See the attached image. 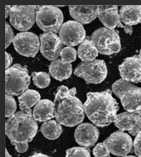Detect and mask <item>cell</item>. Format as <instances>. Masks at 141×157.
Masks as SVG:
<instances>
[{
  "instance_id": "cell-1",
  "label": "cell",
  "mask_w": 141,
  "mask_h": 157,
  "mask_svg": "<svg viewBox=\"0 0 141 157\" xmlns=\"http://www.w3.org/2000/svg\"><path fill=\"white\" fill-rule=\"evenodd\" d=\"M83 107L89 119L98 127H105L114 122L119 105L109 89L102 92H89Z\"/></svg>"
},
{
  "instance_id": "cell-2",
  "label": "cell",
  "mask_w": 141,
  "mask_h": 157,
  "mask_svg": "<svg viewBox=\"0 0 141 157\" xmlns=\"http://www.w3.org/2000/svg\"><path fill=\"white\" fill-rule=\"evenodd\" d=\"M76 94V88L69 89L64 86L58 88L54 102V117L60 124L73 127L84 121V107Z\"/></svg>"
},
{
  "instance_id": "cell-3",
  "label": "cell",
  "mask_w": 141,
  "mask_h": 157,
  "mask_svg": "<svg viewBox=\"0 0 141 157\" xmlns=\"http://www.w3.org/2000/svg\"><path fill=\"white\" fill-rule=\"evenodd\" d=\"M38 131V125L31 109L18 111L5 123V132L14 146L32 141Z\"/></svg>"
},
{
  "instance_id": "cell-4",
  "label": "cell",
  "mask_w": 141,
  "mask_h": 157,
  "mask_svg": "<svg viewBox=\"0 0 141 157\" xmlns=\"http://www.w3.org/2000/svg\"><path fill=\"white\" fill-rule=\"evenodd\" d=\"M112 89L128 113L141 111V88L120 78L113 84Z\"/></svg>"
},
{
  "instance_id": "cell-5",
  "label": "cell",
  "mask_w": 141,
  "mask_h": 157,
  "mask_svg": "<svg viewBox=\"0 0 141 157\" xmlns=\"http://www.w3.org/2000/svg\"><path fill=\"white\" fill-rule=\"evenodd\" d=\"M5 91L10 96L22 94L28 89L31 76L28 74L26 66L15 64L5 71Z\"/></svg>"
},
{
  "instance_id": "cell-6",
  "label": "cell",
  "mask_w": 141,
  "mask_h": 157,
  "mask_svg": "<svg viewBox=\"0 0 141 157\" xmlns=\"http://www.w3.org/2000/svg\"><path fill=\"white\" fill-rule=\"evenodd\" d=\"M119 33L117 30L102 27L93 33L90 40L99 53L111 55L119 53L121 49Z\"/></svg>"
},
{
  "instance_id": "cell-7",
  "label": "cell",
  "mask_w": 141,
  "mask_h": 157,
  "mask_svg": "<svg viewBox=\"0 0 141 157\" xmlns=\"http://www.w3.org/2000/svg\"><path fill=\"white\" fill-rule=\"evenodd\" d=\"M36 21L43 31L56 34L63 21V15L59 8L50 5L40 6L36 11Z\"/></svg>"
},
{
  "instance_id": "cell-8",
  "label": "cell",
  "mask_w": 141,
  "mask_h": 157,
  "mask_svg": "<svg viewBox=\"0 0 141 157\" xmlns=\"http://www.w3.org/2000/svg\"><path fill=\"white\" fill-rule=\"evenodd\" d=\"M74 74L84 78L87 84H97L105 80L107 75V68L105 61L101 59L82 62L75 68Z\"/></svg>"
},
{
  "instance_id": "cell-9",
  "label": "cell",
  "mask_w": 141,
  "mask_h": 157,
  "mask_svg": "<svg viewBox=\"0 0 141 157\" xmlns=\"http://www.w3.org/2000/svg\"><path fill=\"white\" fill-rule=\"evenodd\" d=\"M36 11L33 6L14 5L11 7L10 22L19 31H28L34 25Z\"/></svg>"
},
{
  "instance_id": "cell-10",
  "label": "cell",
  "mask_w": 141,
  "mask_h": 157,
  "mask_svg": "<svg viewBox=\"0 0 141 157\" xmlns=\"http://www.w3.org/2000/svg\"><path fill=\"white\" fill-rule=\"evenodd\" d=\"M59 35L62 43L68 47H75L85 40L86 32L78 21H69L60 27Z\"/></svg>"
},
{
  "instance_id": "cell-11",
  "label": "cell",
  "mask_w": 141,
  "mask_h": 157,
  "mask_svg": "<svg viewBox=\"0 0 141 157\" xmlns=\"http://www.w3.org/2000/svg\"><path fill=\"white\" fill-rule=\"evenodd\" d=\"M13 44L18 53L27 57H35L40 48L39 37L31 32L18 33L14 37Z\"/></svg>"
},
{
  "instance_id": "cell-12",
  "label": "cell",
  "mask_w": 141,
  "mask_h": 157,
  "mask_svg": "<svg viewBox=\"0 0 141 157\" xmlns=\"http://www.w3.org/2000/svg\"><path fill=\"white\" fill-rule=\"evenodd\" d=\"M103 143L111 153L118 157L126 156L131 153L133 148L131 136L121 131L113 132Z\"/></svg>"
},
{
  "instance_id": "cell-13",
  "label": "cell",
  "mask_w": 141,
  "mask_h": 157,
  "mask_svg": "<svg viewBox=\"0 0 141 157\" xmlns=\"http://www.w3.org/2000/svg\"><path fill=\"white\" fill-rule=\"evenodd\" d=\"M40 52L42 56L49 61L55 60L60 55L63 44L56 34L49 32L41 34Z\"/></svg>"
},
{
  "instance_id": "cell-14",
  "label": "cell",
  "mask_w": 141,
  "mask_h": 157,
  "mask_svg": "<svg viewBox=\"0 0 141 157\" xmlns=\"http://www.w3.org/2000/svg\"><path fill=\"white\" fill-rule=\"evenodd\" d=\"M114 124L121 132L127 131L132 136H136L141 131V111L117 115Z\"/></svg>"
},
{
  "instance_id": "cell-15",
  "label": "cell",
  "mask_w": 141,
  "mask_h": 157,
  "mask_svg": "<svg viewBox=\"0 0 141 157\" xmlns=\"http://www.w3.org/2000/svg\"><path fill=\"white\" fill-rule=\"evenodd\" d=\"M120 75L128 82H141V63L138 56L128 57L119 66Z\"/></svg>"
},
{
  "instance_id": "cell-16",
  "label": "cell",
  "mask_w": 141,
  "mask_h": 157,
  "mask_svg": "<svg viewBox=\"0 0 141 157\" xmlns=\"http://www.w3.org/2000/svg\"><path fill=\"white\" fill-rule=\"evenodd\" d=\"M99 136L98 128L88 123H82L75 129L74 139L78 145L82 147H91L97 143Z\"/></svg>"
},
{
  "instance_id": "cell-17",
  "label": "cell",
  "mask_w": 141,
  "mask_h": 157,
  "mask_svg": "<svg viewBox=\"0 0 141 157\" xmlns=\"http://www.w3.org/2000/svg\"><path fill=\"white\" fill-rule=\"evenodd\" d=\"M98 17L106 28L114 29L116 27L124 28L121 23L117 6H98Z\"/></svg>"
},
{
  "instance_id": "cell-18",
  "label": "cell",
  "mask_w": 141,
  "mask_h": 157,
  "mask_svg": "<svg viewBox=\"0 0 141 157\" xmlns=\"http://www.w3.org/2000/svg\"><path fill=\"white\" fill-rule=\"evenodd\" d=\"M70 16L80 24L91 23L98 17V6H69Z\"/></svg>"
},
{
  "instance_id": "cell-19",
  "label": "cell",
  "mask_w": 141,
  "mask_h": 157,
  "mask_svg": "<svg viewBox=\"0 0 141 157\" xmlns=\"http://www.w3.org/2000/svg\"><path fill=\"white\" fill-rule=\"evenodd\" d=\"M54 104L50 100H40L33 111V117L36 121L44 122L54 117Z\"/></svg>"
},
{
  "instance_id": "cell-20",
  "label": "cell",
  "mask_w": 141,
  "mask_h": 157,
  "mask_svg": "<svg viewBox=\"0 0 141 157\" xmlns=\"http://www.w3.org/2000/svg\"><path fill=\"white\" fill-rule=\"evenodd\" d=\"M120 21L125 25H136L141 23V5H125L120 10Z\"/></svg>"
},
{
  "instance_id": "cell-21",
  "label": "cell",
  "mask_w": 141,
  "mask_h": 157,
  "mask_svg": "<svg viewBox=\"0 0 141 157\" xmlns=\"http://www.w3.org/2000/svg\"><path fill=\"white\" fill-rule=\"evenodd\" d=\"M49 70L51 76L59 81L69 78L72 73V64L63 63L60 59L53 61L49 65Z\"/></svg>"
},
{
  "instance_id": "cell-22",
  "label": "cell",
  "mask_w": 141,
  "mask_h": 157,
  "mask_svg": "<svg viewBox=\"0 0 141 157\" xmlns=\"http://www.w3.org/2000/svg\"><path fill=\"white\" fill-rule=\"evenodd\" d=\"M78 57L82 62H90L95 60L98 56V51L91 40L86 39L78 48Z\"/></svg>"
},
{
  "instance_id": "cell-23",
  "label": "cell",
  "mask_w": 141,
  "mask_h": 157,
  "mask_svg": "<svg viewBox=\"0 0 141 157\" xmlns=\"http://www.w3.org/2000/svg\"><path fill=\"white\" fill-rule=\"evenodd\" d=\"M40 93L35 90L27 89L21 96L19 97L18 101L21 110L31 109L40 101Z\"/></svg>"
},
{
  "instance_id": "cell-24",
  "label": "cell",
  "mask_w": 141,
  "mask_h": 157,
  "mask_svg": "<svg viewBox=\"0 0 141 157\" xmlns=\"http://www.w3.org/2000/svg\"><path fill=\"white\" fill-rule=\"evenodd\" d=\"M40 131L48 139L54 140L60 136L63 129L59 122L52 120L45 122L41 126Z\"/></svg>"
},
{
  "instance_id": "cell-25",
  "label": "cell",
  "mask_w": 141,
  "mask_h": 157,
  "mask_svg": "<svg viewBox=\"0 0 141 157\" xmlns=\"http://www.w3.org/2000/svg\"><path fill=\"white\" fill-rule=\"evenodd\" d=\"M34 84L39 88H45L50 82V78L48 74L45 72H34L32 74Z\"/></svg>"
},
{
  "instance_id": "cell-26",
  "label": "cell",
  "mask_w": 141,
  "mask_h": 157,
  "mask_svg": "<svg viewBox=\"0 0 141 157\" xmlns=\"http://www.w3.org/2000/svg\"><path fill=\"white\" fill-rule=\"evenodd\" d=\"M76 50L70 47L63 48L60 53L61 61L63 63H70L76 59Z\"/></svg>"
},
{
  "instance_id": "cell-27",
  "label": "cell",
  "mask_w": 141,
  "mask_h": 157,
  "mask_svg": "<svg viewBox=\"0 0 141 157\" xmlns=\"http://www.w3.org/2000/svg\"><path fill=\"white\" fill-rule=\"evenodd\" d=\"M66 157H90V150L83 147H74L67 150Z\"/></svg>"
},
{
  "instance_id": "cell-28",
  "label": "cell",
  "mask_w": 141,
  "mask_h": 157,
  "mask_svg": "<svg viewBox=\"0 0 141 157\" xmlns=\"http://www.w3.org/2000/svg\"><path fill=\"white\" fill-rule=\"evenodd\" d=\"M17 110V103L13 97L6 93V117L10 118Z\"/></svg>"
},
{
  "instance_id": "cell-29",
  "label": "cell",
  "mask_w": 141,
  "mask_h": 157,
  "mask_svg": "<svg viewBox=\"0 0 141 157\" xmlns=\"http://www.w3.org/2000/svg\"><path fill=\"white\" fill-rule=\"evenodd\" d=\"M109 151L104 143H99L93 150L95 157H107L109 156Z\"/></svg>"
},
{
  "instance_id": "cell-30",
  "label": "cell",
  "mask_w": 141,
  "mask_h": 157,
  "mask_svg": "<svg viewBox=\"0 0 141 157\" xmlns=\"http://www.w3.org/2000/svg\"><path fill=\"white\" fill-rule=\"evenodd\" d=\"M6 27V49L10 45L11 43H13L14 39V32L10 25L7 22L5 24Z\"/></svg>"
},
{
  "instance_id": "cell-31",
  "label": "cell",
  "mask_w": 141,
  "mask_h": 157,
  "mask_svg": "<svg viewBox=\"0 0 141 157\" xmlns=\"http://www.w3.org/2000/svg\"><path fill=\"white\" fill-rule=\"evenodd\" d=\"M134 153L138 157H141V131L136 135L133 143Z\"/></svg>"
},
{
  "instance_id": "cell-32",
  "label": "cell",
  "mask_w": 141,
  "mask_h": 157,
  "mask_svg": "<svg viewBox=\"0 0 141 157\" xmlns=\"http://www.w3.org/2000/svg\"><path fill=\"white\" fill-rule=\"evenodd\" d=\"M28 144H19V145H17L15 146V149L16 151L18 153H21L25 152L27 150H28Z\"/></svg>"
},
{
  "instance_id": "cell-33",
  "label": "cell",
  "mask_w": 141,
  "mask_h": 157,
  "mask_svg": "<svg viewBox=\"0 0 141 157\" xmlns=\"http://www.w3.org/2000/svg\"><path fill=\"white\" fill-rule=\"evenodd\" d=\"M5 58H6V65H5V68L7 70V68H9L12 62H13V58L11 56L10 54L8 53L7 52L5 53Z\"/></svg>"
},
{
  "instance_id": "cell-34",
  "label": "cell",
  "mask_w": 141,
  "mask_h": 157,
  "mask_svg": "<svg viewBox=\"0 0 141 157\" xmlns=\"http://www.w3.org/2000/svg\"><path fill=\"white\" fill-rule=\"evenodd\" d=\"M124 29L125 31V32H126L127 33H129V35H131L132 32H133V29L132 27L130 26V25H124Z\"/></svg>"
},
{
  "instance_id": "cell-35",
  "label": "cell",
  "mask_w": 141,
  "mask_h": 157,
  "mask_svg": "<svg viewBox=\"0 0 141 157\" xmlns=\"http://www.w3.org/2000/svg\"><path fill=\"white\" fill-rule=\"evenodd\" d=\"M11 7L10 6H9V5L5 6V9H6V15H5V18H6V19L8 17L9 15H10Z\"/></svg>"
},
{
  "instance_id": "cell-36",
  "label": "cell",
  "mask_w": 141,
  "mask_h": 157,
  "mask_svg": "<svg viewBox=\"0 0 141 157\" xmlns=\"http://www.w3.org/2000/svg\"><path fill=\"white\" fill-rule=\"evenodd\" d=\"M29 157H49L42 153H35Z\"/></svg>"
},
{
  "instance_id": "cell-37",
  "label": "cell",
  "mask_w": 141,
  "mask_h": 157,
  "mask_svg": "<svg viewBox=\"0 0 141 157\" xmlns=\"http://www.w3.org/2000/svg\"><path fill=\"white\" fill-rule=\"evenodd\" d=\"M5 153H6V157H11L10 155L9 154V152H8V151L6 150V151H5Z\"/></svg>"
},
{
  "instance_id": "cell-38",
  "label": "cell",
  "mask_w": 141,
  "mask_h": 157,
  "mask_svg": "<svg viewBox=\"0 0 141 157\" xmlns=\"http://www.w3.org/2000/svg\"><path fill=\"white\" fill-rule=\"evenodd\" d=\"M138 57H139V61H140V62H141V50H140V52H139V54Z\"/></svg>"
},
{
  "instance_id": "cell-39",
  "label": "cell",
  "mask_w": 141,
  "mask_h": 157,
  "mask_svg": "<svg viewBox=\"0 0 141 157\" xmlns=\"http://www.w3.org/2000/svg\"><path fill=\"white\" fill-rule=\"evenodd\" d=\"M123 157H135V156H133V155H128V156H124Z\"/></svg>"
},
{
  "instance_id": "cell-40",
  "label": "cell",
  "mask_w": 141,
  "mask_h": 157,
  "mask_svg": "<svg viewBox=\"0 0 141 157\" xmlns=\"http://www.w3.org/2000/svg\"><path fill=\"white\" fill-rule=\"evenodd\" d=\"M111 157L110 156H109V157Z\"/></svg>"
}]
</instances>
